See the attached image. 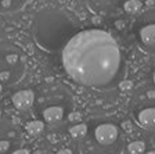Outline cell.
<instances>
[{
	"instance_id": "cell-1",
	"label": "cell",
	"mask_w": 155,
	"mask_h": 154,
	"mask_svg": "<svg viewBox=\"0 0 155 154\" xmlns=\"http://www.w3.org/2000/svg\"><path fill=\"white\" fill-rule=\"evenodd\" d=\"M61 63L75 84L111 89L125 77V58L116 39L100 28L75 32L61 49Z\"/></svg>"
},
{
	"instance_id": "cell-2",
	"label": "cell",
	"mask_w": 155,
	"mask_h": 154,
	"mask_svg": "<svg viewBox=\"0 0 155 154\" xmlns=\"http://www.w3.org/2000/svg\"><path fill=\"white\" fill-rule=\"evenodd\" d=\"M79 21L69 11L58 7H46L35 14L31 25L33 42L47 53H57L78 32Z\"/></svg>"
},
{
	"instance_id": "cell-3",
	"label": "cell",
	"mask_w": 155,
	"mask_h": 154,
	"mask_svg": "<svg viewBox=\"0 0 155 154\" xmlns=\"http://www.w3.org/2000/svg\"><path fill=\"white\" fill-rule=\"evenodd\" d=\"M35 104L46 124L57 125L68 115H71L74 108V96L64 85L50 84L39 90V94L35 97Z\"/></svg>"
},
{
	"instance_id": "cell-4",
	"label": "cell",
	"mask_w": 155,
	"mask_h": 154,
	"mask_svg": "<svg viewBox=\"0 0 155 154\" xmlns=\"http://www.w3.org/2000/svg\"><path fill=\"white\" fill-rule=\"evenodd\" d=\"M26 71L25 54L13 42L0 40V84L6 86L17 85Z\"/></svg>"
},
{
	"instance_id": "cell-5",
	"label": "cell",
	"mask_w": 155,
	"mask_h": 154,
	"mask_svg": "<svg viewBox=\"0 0 155 154\" xmlns=\"http://www.w3.org/2000/svg\"><path fill=\"white\" fill-rule=\"evenodd\" d=\"M133 32L143 50L155 54V9L147 10L137 17Z\"/></svg>"
},
{
	"instance_id": "cell-6",
	"label": "cell",
	"mask_w": 155,
	"mask_h": 154,
	"mask_svg": "<svg viewBox=\"0 0 155 154\" xmlns=\"http://www.w3.org/2000/svg\"><path fill=\"white\" fill-rule=\"evenodd\" d=\"M89 132H91V138L100 147H111L119 139L118 125L107 118L93 119L89 125Z\"/></svg>"
},
{
	"instance_id": "cell-7",
	"label": "cell",
	"mask_w": 155,
	"mask_h": 154,
	"mask_svg": "<svg viewBox=\"0 0 155 154\" xmlns=\"http://www.w3.org/2000/svg\"><path fill=\"white\" fill-rule=\"evenodd\" d=\"M136 122L147 131H155V93L144 94V97L133 107Z\"/></svg>"
},
{
	"instance_id": "cell-8",
	"label": "cell",
	"mask_w": 155,
	"mask_h": 154,
	"mask_svg": "<svg viewBox=\"0 0 155 154\" xmlns=\"http://www.w3.org/2000/svg\"><path fill=\"white\" fill-rule=\"evenodd\" d=\"M35 97H36V93L33 90L25 89V90H18L17 93H14L11 100H13V104L17 110L26 111V110H29L31 107L35 106Z\"/></svg>"
},
{
	"instance_id": "cell-9",
	"label": "cell",
	"mask_w": 155,
	"mask_h": 154,
	"mask_svg": "<svg viewBox=\"0 0 155 154\" xmlns=\"http://www.w3.org/2000/svg\"><path fill=\"white\" fill-rule=\"evenodd\" d=\"M28 0H0V14L2 15H14L24 9Z\"/></svg>"
},
{
	"instance_id": "cell-10",
	"label": "cell",
	"mask_w": 155,
	"mask_h": 154,
	"mask_svg": "<svg viewBox=\"0 0 155 154\" xmlns=\"http://www.w3.org/2000/svg\"><path fill=\"white\" fill-rule=\"evenodd\" d=\"M86 2L89 3L87 6L93 7L97 11H110L118 7L122 0H86Z\"/></svg>"
},
{
	"instance_id": "cell-11",
	"label": "cell",
	"mask_w": 155,
	"mask_h": 154,
	"mask_svg": "<svg viewBox=\"0 0 155 154\" xmlns=\"http://www.w3.org/2000/svg\"><path fill=\"white\" fill-rule=\"evenodd\" d=\"M89 133V125L87 124H75L69 128V135L74 139H84Z\"/></svg>"
},
{
	"instance_id": "cell-12",
	"label": "cell",
	"mask_w": 155,
	"mask_h": 154,
	"mask_svg": "<svg viewBox=\"0 0 155 154\" xmlns=\"http://www.w3.org/2000/svg\"><path fill=\"white\" fill-rule=\"evenodd\" d=\"M43 129H45V122H42V121H32L26 125L28 133L29 135H33V136L40 135L43 132Z\"/></svg>"
},
{
	"instance_id": "cell-13",
	"label": "cell",
	"mask_w": 155,
	"mask_h": 154,
	"mask_svg": "<svg viewBox=\"0 0 155 154\" xmlns=\"http://www.w3.org/2000/svg\"><path fill=\"white\" fill-rule=\"evenodd\" d=\"M123 9L126 10V13L136 14V13H139L140 9H141V3H140L139 0H130V2H126L123 4Z\"/></svg>"
},
{
	"instance_id": "cell-14",
	"label": "cell",
	"mask_w": 155,
	"mask_h": 154,
	"mask_svg": "<svg viewBox=\"0 0 155 154\" xmlns=\"http://www.w3.org/2000/svg\"><path fill=\"white\" fill-rule=\"evenodd\" d=\"M127 151L129 153H134V154H140V153H144L145 151V143L141 140H136L133 143H130L127 146Z\"/></svg>"
},
{
	"instance_id": "cell-15",
	"label": "cell",
	"mask_w": 155,
	"mask_h": 154,
	"mask_svg": "<svg viewBox=\"0 0 155 154\" xmlns=\"http://www.w3.org/2000/svg\"><path fill=\"white\" fill-rule=\"evenodd\" d=\"M13 153H14V154H21V153L28 154V153H29V150H25V149H22V150H14Z\"/></svg>"
},
{
	"instance_id": "cell-16",
	"label": "cell",
	"mask_w": 155,
	"mask_h": 154,
	"mask_svg": "<svg viewBox=\"0 0 155 154\" xmlns=\"http://www.w3.org/2000/svg\"><path fill=\"white\" fill-rule=\"evenodd\" d=\"M152 82H154V85H155V71H154V75H152Z\"/></svg>"
},
{
	"instance_id": "cell-17",
	"label": "cell",
	"mask_w": 155,
	"mask_h": 154,
	"mask_svg": "<svg viewBox=\"0 0 155 154\" xmlns=\"http://www.w3.org/2000/svg\"><path fill=\"white\" fill-rule=\"evenodd\" d=\"M2 89H3V85L0 84V93H2Z\"/></svg>"
},
{
	"instance_id": "cell-18",
	"label": "cell",
	"mask_w": 155,
	"mask_h": 154,
	"mask_svg": "<svg viewBox=\"0 0 155 154\" xmlns=\"http://www.w3.org/2000/svg\"><path fill=\"white\" fill-rule=\"evenodd\" d=\"M0 117H2V110H0Z\"/></svg>"
}]
</instances>
